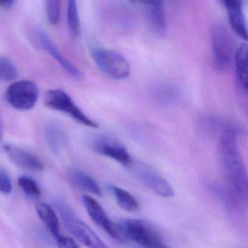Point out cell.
<instances>
[{
	"instance_id": "cell-9",
	"label": "cell",
	"mask_w": 248,
	"mask_h": 248,
	"mask_svg": "<svg viewBox=\"0 0 248 248\" xmlns=\"http://www.w3.org/2000/svg\"><path fill=\"white\" fill-rule=\"evenodd\" d=\"M90 146L96 153L115 160L127 167L132 162L126 148L120 142L107 136H95L90 140Z\"/></svg>"
},
{
	"instance_id": "cell-28",
	"label": "cell",
	"mask_w": 248,
	"mask_h": 248,
	"mask_svg": "<svg viewBox=\"0 0 248 248\" xmlns=\"http://www.w3.org/2000/svg\"><path fill=\"white\" fill-rule=\"evenodd\" d=\"M2 133H3V132H2V122H1V120H0V143L2 142Z\"/></svg>"
},
{
	"instance_id": "cell-12",
	"label": "cell",
	"mask_w": 248,
	"mask_h": 248,
	"mask_svg": "<svg viewBox=\"0 0 248 248\" xmlns=\"http://www.w3.org/2000/svg\"><path fill=\"white\" fill-rule=\"evenodd\" d=\"M39 41L43 46V48L48 52L49 54L54 58L55 60L60 64V66L76 80H82L84 78L83 74L78 67L75 66L72 62L68 61L66 58L63 57L60 52L58 50L57 47L55 46L51 40L49 38L48 36L44 31H38L37 32Z\"/></svg>"
},
{
	"instance_id": "cell-3",
	"label": "cell",
	"mask_w": 248,
	"mask_h": 248,
	"mask_svg": "<svg viewBox=\"0 0 248 248\" xmlns=\"http://www.w3.org/2000/svg\"><path fill=\"white\" fill-rule=\"evenodd\" d=\"M124 242H134L148 248H164L163 239L151 223L140 219H124L117 223Z\"/></svg>"
},
{
	"instance_id": "cell-19",
	"label": "cell",
	"mask_w": 248,
	"mask_h": 248,
	"mask_svg": "<svg viewBox=\"0 0 248 248\" xmlns=\"http://www.w3.org/2000/svg\"><path fill=\"white\" fill-rule=\"evenodd\" d=\"M67 25L72 37L73 38L79 37L80 34V20L77 0H68Z\"/></svg>"
},
{
	"instance_id": "cell-2",
	"label": "cell",
	"mask_w": 248,
	"mask_h": 248,
	"mask_svg": "<svg viewBox=\"0 0 248 248\" xmlns=\"http://www.w3.org/2000/svg\"><path fill=\"white\" fill-rule=\"evenodd\" d=\"M55 206L62 217L63 226L78 242L88 248H107V245L98 235L78 217L67 203L63 200H57L55 201Z\"/></svg>"
},
{
	"instance_id": "cell-15",
	"label": "cell",
	"mask_w": 248,
	"mask_h": 248,
	"mask_svg": "<svg viewBox=\"0 0 248 248\" xmlns=\"http://www.w3.org/2000/svg\"><path fill=\"white\" fill-rule=\"evenodd\" d=\"M36 211L49 232L54 236L55 239L57 240L59 239L62 235L59 227V217L53 207L46 203L39 202L36 204Z\"/></svg>"
},
{
	"instance_id": "cell-6",
	"label": "cell",
	"mask_w": 248,
	"mask_h": 248,
	"mask_svg": "<svg viewBox=\"0 0 248 248\" xmlns=\"http://www.w3.org/2000/svg\"><path fill=\"white\" fill-rule=\"evenodd\" d=\"M211 51L215 69L218 72L227 71L233 57V40L227 29L220 24L212 29Z\"/></svg>"
},
{
	"instance_id": "cell-10",
	"label": "cell",
	"mask_w": 248,
	"mask_h": 248,
	"mask_svg": "<svg viewBox=\"0 0 248 248\" xmlns=\"http://www.w3.org/2000/svg\"><path fill=\"white\" fill-rule=\"evenodd\" d=\"M82 204L91 220L104 229L111 238L120 242H124L123 233L117 223L110 220L102 206L93 197L85 195L82 198Z\"/></svg>"
},
{
	"instance_id": "cell-1",
	"label": "cell",
	"mask_w": 248,
	"mask_h": 248,
	"mask_svg": "<svg viewBox=\"0 0 248 248\" xmlns=\"http://www.w3.org/2000/svg\"><path fill=\"white\" fill-rule=\"evenodd\" d=\"M219 156L226 175L235 191L242 196L248 193V176L238 146L237 133L233 127H226L218 142Z\"/></svg>"
},
{
	"instance_id": "cell-24",
	"label": "cell",
	"mask_w": 248,
	"mask_h": 248,
	"mask_svg": "<svg viewBox=\"0 0 248 248\" xmlns=\"http://www.w3.org/2000/svg\"><path fill=\"white\" fill-rule=\"evenodd\" d=\"M227 11V14L242 11V0H220Z\"/></svg>"
},
{
	"instance_id": "cell-22",
	"label": "cell",
	"mask_w": 248,
	"mask_h": 248,
	"mask_svg": "<svg viewBox=\"0 0 248 248\" xmlns=\"http://www.w3.org/2000/svg\"><path fill=\"white\" fill-rule=\"evenodd\" d=\"M47 19L51 25H57L60 19V0H45Z\"/></svg>"
},
{
	"instance_id": "cell-23",
	"label": "cell",
	"mask_w": 248,
	"mask_h": 248,
	"mask_svg": "<svg viewBox=\"0 0 248 248\" xmlns=\"http://www.w3.org/2000/svg\"><path fill=\"white\" fill-rule=\"evenodd\" d=\"M13 185L9 174L0 168V192L4 194H11L12 192Z\"/></svg>"
},
{
	"instance_id": "cell-4",
	"label": "cell",
	"mask_w": 248,
	"mask_h": 248,
	"mask_svg": "<svg viewBox=\"0 0 248 248\" xmlns=\"http://www.w3.org/2000/svg\"><path fill=\"white\" fill-rule=\"evenodd\" d=\"M91 55L97 66L108 78L123 80L130 76V63L123 55L100 47H93Z\"/></svg>"
},
{
	"instance_id": "cell-11",
	"label": "cell",
	"mask_w": 248,
	"mask_h": 248,
	"mask_svg": "<svg viewBox=\"0 0 248 248\" xmlns=\"http://www.w3.org/2000/svg\"><path fill=\"white\" fill-rule=\"evenodd\" d=\"M4 151L11 162L21 169L32 172H41L45 169L44 163L38 156L21 148L5 145Z\"/></svg>"
},
{
	"instance_id": "cell-8",
	"label": "cell",
	"mask_w": 248,
	"mask_h": 248,
	"mask_svg": "<svg viewBox=\"0 0 248 248\" xmlns=\"http://www.w3.org/2000/svg\"><path fill=\"white\" fill-rule=\"evenodd\" d=\"M128 168L140 182L155 194L165 198L173 197L174 190L170 184L152 167L132 160Z\"/></svg>"
},
{
	"instance_id": "cell-18",
	"label": "cell",
	"mask_w": 248,
	"mask_h": 248,
	"mask_svg": "<svg viewBox=\"0 0 248 248\" xmlns=\"http://www.w3.org/2000/svg\"><path fill=\"white\" fill-rule=\"evenodd\" d=\"M71 178L74 184L80 189L98 197L102 195L101 188L98 183L91 175L82 171L75 170L71 173Z\"/></svg>"
},
{
	"instance_id": "cell-20",
	"label": "cell",
	"mask_w": 248,
	"mask_h": 248,
	"mask_svg": "<svg viewBox=\"0 0 248 248\" xmlns=\"http://www.w3.org/2000/svg\"><path fill=\"white\" fill-rule=\"evenodd\" d=\"M18 184L23 192L31 200H38L41 197V191L34 178L27 175L19 177Z\"/></svg>"
},
{
	"instance_id": "cell-5",
	"label": "cell",
	"mask_w": 248,
	"mask_h": 248,
	"mask_svg": "<svg viewBox=\"0 0 248 248\" xmlns=\"http://www.w3.org/2000/svg\"><path fill=\"white\" fill-rule=\"evenodd\" d=\"M46 107L55 111L66 114L81 124L97 128L98 124L88 117L81 108L75 104L70 95L62 89L50 90L45 95Z\"/></svg>"
},
{
	"instance_id": "cell-25",
	"label": "cell",
	"mask_w": 248,
	"mask_h": 248,
	"mask_svg": "<svg viewBox=\"0 0 248 248\" xmlns=\"http://www.w3.org/2000/svg\"><path fill=\"white\" fill-rule=\"evenodd\" d=\"M56 242L58 246L62 248H76L79 247L75 239L69 236H62L56 240Z\"/></svg>"
},
{
	"instance_id": "cell-21",
	"label": "cell",
	"mask_w": 248,
	"mask_h": 248,
	"mask_svg": "<svg viewBox=\"0 0 248 248\" xmlns=\"http://www.w3.org/2000/svg\"><path fill=\"white\" fill-rule=\"evenodd\" d=\"M18 77V71L12 62L0 58V82H11Z\"/></svg>"
},
{
	"instance_id": "cell-7",
	"label": "cell",
	"mask_w": 248,
	"mask_h": 248,
	"mask_svg": "<svg viewBox=\"0 0 248 248\" xmlns=\"http://www.w3.org/2000/svg\"><path fill=\"white\" fill-rule=\"evenodd\" d=\"M38 87L30 80L17 81L9 85L5 91L7 102L17 110L28 111L34 108L38 101Z\"/></svg>"
},
{
	"instance_id": "cell-29",
	"label": "cell",
	"mask_w": 248,
	"mask_h": 248,
	"mask_svg": "<svg viewBox=\"0 0 248 248\" xmlns=\"http://www.w3.org/2000/svg\"><path fill=\"white\" fill-rule=\"evenodd\" d=\"M130 1H132V2H133V1H135V0H130Z\"/></svg>"
},
{
	"instance_id": "cell-13",
	"label": "cell",
	"mask_w": 248,
	"mask_h": 248,
	"mask_svg": "<svg viewBox=\"0 0 248 248\" xmlns=\"http://www.w3.org/2000/svg\"><path fill=\"white\" fill-rule=\"evenodd\" d=\"M234 71L238 88L243 93H248V46L240 45L234 55Z\"/></svg>"
},
{
	"instance_id": "cell-14",
	"label": "cell",
	"mask_w": 248,
	"mask_h": 248,
	"mask_svg": "<svg viewBox=\"0 0 248 248\" xmlns=\"http://www.w3.org/2000/svg\"><path fill=\"white\" fill-rule=\"evenodd\" d=\"M44 139L49 150L55 156H59L63 143V133L57 123L49 122L45 125Z\"/></svg>"
},
{
	"instance_id": "cell-17",
	"label": "cell",
	"mask_w": 248,
	"mask_h": 248,
	"mask_svg": "<svg viewBox=\"0 0 248 248\" xmlns=\"http://www.w3.org/2000/svg\"><path fill=\"white\" fill-rule=\"evenodd\" d=\"M110 191L114 194L118 205L129 213H136L140 210L139 201L130 193L116 186H110Z\"/></svg>"
},
{
	"instance_id": "cell-26",
	"label": "cell",
	"mask_w": 248,
	"mask_h": 248,
	"mask_svg": "<svg viewBox=\"0 0 248 248\" xmlns=\"http://www.w3.org/2000/svg\"><path fill=\"white\" fill-rule=\"evenodd\" d=\"M14 0H0V7L5 9L11 8L14 4Z\"/></svg>"
},
{
	"instance_id": "cell-16",
	"label": "cell",
	"mask_w": 248,
	"mask_h": 248,
	"mask_svg": "<svg viewBox=\"0 0 248 248\" xmlns=\"http://www.w3.org/2000/svg\"><path fill=\"white\" fill-rule=\"evenodd\" d=\"M149 8L152 28L158 35H165L167 30L165 0H153Z\"/></svg>"
},
{
	"instance_id": "cell-27",
	"label": "cell",
	"mask_w": 248,
	"mask_h": 248,
	"mask_svg": "<svg viewBox=\"0 0 248 248\" xmlns=\"http://www.w3.org/2000/svg\"><path fill=\"white\" fill-rule=\"evenodd\" d=\"M139 2L149 7V5H151V4L152 3V2H153V0H139Z\"/></svg>"
}]
</instances>
